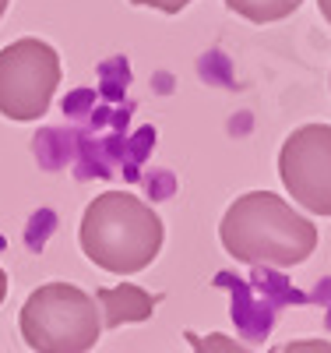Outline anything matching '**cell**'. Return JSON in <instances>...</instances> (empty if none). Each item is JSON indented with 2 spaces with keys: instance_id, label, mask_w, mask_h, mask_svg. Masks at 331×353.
<instances>
[{
  "instance_id": "1",
  "label": "cell",
  "mask_w": 331,
  "mask_h": 353,
  "mask_svg": "<svg viewBox=\"0 0 331 353\" xmlns=\"http://www.w3.org/2000/svg\"><path fill=\"white\" fill-rule=\"evenodd\" d=\"M219 237L226 254L244 265L292 269L314 254L317 226L275 191H247L226 209Z\"/></svg>"
},
{
  "instance_id": "2",
  "label": "cell",
  "mask_w": 331,
  "mask_h": 353,
  "mask_svg": "<svg viewBox=\"0 0 331 353\" xmlns=\"http://www.w3.org/2000/svg\"><path fill=\"white\" fill-rule=\"evenodd\" d=\"M78 241L85 258L113 276L148 269L166 241V226L148 201L131 191H103L88 201Z\"/></svg>"
},
{
  "instance_id": "3",
  "label": "cell",
  "mask_w": 331,
  "mask_h": 353,
  "mask_svg": "<svg viewBox=\"0 0 331 353\" xmlns=\"http://www.w3.org/2000/svg\"><path fill=\"white\" fill-rule=\"evenodd\" d=\"M18 329L36 353H88L103 336V318L92 293L71 283H46L21 304Z\"/></svg>"
},
{
  "instance_id": "4",
  "label": "cell",
  "mask_w": 331,
  "mask_h": 353,
  "mask_svg": "<svg viewBox=\"0 0 331 353\" xmlns=\"http://www.w3.org/2000/svg\"><path fill=\"white\" fill-rule=\"evenodd\" d=\"M56 85L60 53L50 43L25 36L0 50V113L8 121H39L56 96Z\"/></svg>"
},
{
  "instance_id": "5",
  "label": "cell",
  "mask_w": 331,
  "mask_h": 353,
  "mask_svg": "<svg viewBox=\"0 0 331 353\" xmlns=\"http://www.w3.org/2000/svg\"><path fill=\"white\" fill-rule=\"evenodd\" d=\"M279 176L307 212L331 216V124L296 128L279 152Z\"/></svg>"
},
{
  "instance_id": "6",
  "label": "cell",
  "mask_w": 331,
  "mask_h": 353,
  "mask_svg": "<svg viewBox=\"0 0 331 353\" xmlns=\"http://www.w3.org/2000/svg\"><path fill=\"white\" fill-rule=\"evenodd\" d=\"M96 304H99V318H103V332L120 329V325H127V321H148L156 311V297L145 293L141 286H134V283L99 290Z\"/></svg>"
},
{
  "instance_id": "7",
  "label": "cell",
  "mask_w": 331,
  "mask_h": 353,
  "mask_svg": "<svg viewBox=\"0 0 331 353\" xmlns=\"http://www.w3.org/2000/svg\"><path fill=\"white\" fill-rule=\"evenodd\" d=\"M303 0H226V8L239 18H247L254 25H272V21H282L289 18Z\"/></svg>"
},
{
  "instance_id": "8",
  "label": "cell",
  "mask_w": 331,
  "mask_h": 353,
  "mask_svg": "<svg viewBox=\"0 0 331 353\" xmlns=\"http://www.w3.org/2000/svg\"><path fill=\"white\" fill-rule=\"evenodd\" d=\"M194 353H250L247 346H239L236 339L222 336V332H212V336H197V332H187Z\"/></svg>"
},
{
  "instance_id": "9",
  "label": "cell",
  "mask_w": 331,
  "mask_h": 353,
  "mask_svg": "<svg viewBox=\"0 0 331 353\" xmlns=\"http://www.w3.org/2000/svg\"><path fill=\"white\" fill-rule=\"evenodd\" d=\"M282 353H331V343L328 339H296Z\"/></svg>"
},
{
  "instance_id": "10",
  "label": "cell",
  "mask_w": 331,
  "mask_h": 353,
  "mask_svg": "<svg viewBox=\"0 0 331 353\" xmlns=\"http://www.w3.org/2000/svg\"><path fill=\"white\" fill-rule=\"evenodd\" d=\"M131 4H138V8H156V11H162V14H176V11H184L191 0H131Z\"/></svg>"
},
{
  "instance_id": "11",
  "label": "cell",
  "mask_w": 331,
  "mask_h": 353,
  "mask_svg": "<svg viewBox=\"0 0 331 353\" xmlns=\"http://www.w3.org/2000/svg\"><path fill=\"white\" fill-rule=\"evenodd\" d=\"M317 8H321V14H324V21L331 25V0H317Z\"/></svg>"
},
{
  "instance_id": "12",
  "label": "cell",
  "mask_w": 331,
  "mask_h": 353,
  "mask_svg": "<svg viewBox=\"0 0 331 353\" xmlns=\"http://www.w3.org/2000/svg\"><path fill=\"white\" fill-rule=\"evenodd\" d=\"M4 297H8V272L0 269V304H4Z\"/></svg>"
},
{
  "instance_id": "13",
  "label": "cell",
  "mask_w": 331,
  "mask_h": 353,
  "mask_svg": "<svg viewBox=\"0 0 331 353\" xmlns=\"http://www.w3.org/2000/svg\"><path fill=\"white\" fill-rule=\"evenodd\" d=\"M4 11H8V0H0V18H4Z\"/></svg>"
}]
</instances>
